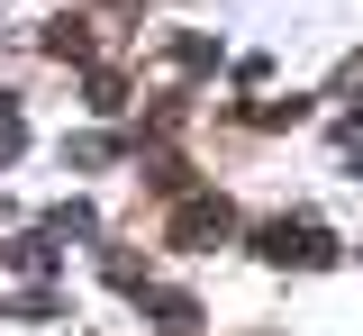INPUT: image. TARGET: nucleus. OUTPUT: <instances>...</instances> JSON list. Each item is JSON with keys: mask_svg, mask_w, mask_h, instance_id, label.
Listing matches in <instances>:
<instances>
[{"mask_svg": "<svg viewBox=\"0 0 363 336\" xmlns=\"http://www.w3.org/2000/svg\"><path fill=\"white\" fill-rule=\"evenodd\" d=\"M255 254L281 264V273H327L336 264V237L318 218H272V228H255Z\"/></svg>", "mask_w": 363, "mask_h": 336, "instance_id": "1", "label": "nucleus"}, {"mask_svg": "<svg viewBox=\"0 0 363 336\" xmlns=\"http://www.w3.org/2000/svg\"><path fill=\"white\" fill-rule=\"evenodd\" d=\"M0 264H9V273H55V237H45V228H28V237L0 245Z\"/></svg>", "mask_w": 363, "mask_h": 336, "instance_id": "4", "label": "nucleus"}, {"mask_svg": "<svg viewBox=\"0 0 363 336\" xmlns=\"http://www.w3.org/2000/svg\"><path fill=\"white\" fill-rule=\"evenodd\" d=\"M136 300H145V318H155L164 336H191V327H200V300H191V291H136Z\"/></svg>", "mask_w": 363, "mask_h": 336, "instance_id": "3", "label": "nucleus"}, {"mask_svg": "<svg viewBox=\"0 0 363 336\" xmlns=\"http://www.w3.org/2000/svg\"><path fill=\"white\" fill-rule=\"evenodd\" d=\"M91 109H100V118L128 109V82H118V73H91Z\"/></svg>", "mask_w": 363, "mask_h": 336, "instance_id": "8", "label": "nucleus"}, {"mask_svg": "<svg viewBox=\"0 0 363 336\" xmlns=\"http://www.w3.org/2000/svg\"><path fill=\"white\" fill-rule=\"evenodd\" d=\"M64 155H73V164L91 173V164H109V155H118V137H82V145H64Z\"/></svg>", "mask_w": 363, "mask_h": 336, "instance_id": "11", "label": "nucleus"}, {"mask_svg": "<svg viewBox=\"0 0 363 336\" xmlns=\"http://www.w3.org/2000/svg\"><path fill=\"white\" fill-rule=\"evenodd\" d=\"M9 318H28V327H37V318H55V291H18V300H9Z\"/></svg>", "mask_w": 363, "mask_h": 336, "instance_id": "10", "label": "nucleus"}, {"mask_svg": "<svg viewBox=\"0 0 363 336\" xmlns=\"http://www.w3.org/2000/svg\"><path fill=\"white\" fill-rule=\"evenodd\" d=\"M37 46H45V55H64V64H82V55H91V28H82V18H45Z\"/></svg>", "mask_w": 363, "mask_h": 336, "instance_id": "5", "label": "nucleus"}, {"mask_svg": "<svg viewBox=\"0 0 363 336\" xmlns=\"http://www.w3.org/2000/svg\"><path fill=\"white\" fill-rule=\"evenodd\" d=\"M227 228H236L227 191H182V209H173V228H164V237H173V245H209V237H227Z\"/></svg>", "mask_w": 363, "mask_h": 336, "instance_id": "2", "label": "nucleus"}, {"mask_svg": "<svg viewBox=\"0 0 363 336\" xmlns=\"http://www.w3.org/2000/svg\"><path fill=\"white\" fill-rule=\"evenodd\" d=\"M336 91H363V55H345V64H336Z\"/></svg>", "mask_w": 363, "mask_h": 336, "instance_id": "12", "label": "nucleus"}, {"mask_svg": "<svg viewBox=\"0 0 363 336\" xmlns=\"http://www.w3.org/2000/svg\"><path fill=\"white\" fill-rule=\"evenodd\" d=\"M45 237H100L91 200H55V209H45Z\"/></svg>", "mask_w": 363, "mask_h": 336, "instance_id": "6", "label": "nucleus"}, {"mask_svg": "<svg viewBox=\"0 0 363 336\" xmlns=\"http://www.w3.org/2000/svg\"><path fill=\"white\" fill-rule=\"evenodd\" d=\"M300 118H309V100L291 91V100H264V109H255V128H300Z\"/></svg>", "mask_w": 363, "mask_h": 336, "instance_id": "7", "label": "nucleus"}, {"mask_svg": "<svg viewBox=\"0 0 363 336\" xmlns=\"http://www.w3.org/2000/svg\"><path fill=\"white\" fill-rule=\"evenodd\" d=\"M145 182H155V191H191V164H173V155H164V164H145Z\"/></svg>", "mask_w": 363, "mask_h": 336, "instance_id": "9", "label": "nucleus"}, {"mask_svg": "<svg viewBox=\"0 0 363 336\" xmlns=\"http://www.w3.org/2000/svg\"><path fill=\"white\" fill-rule=\"evenodd\" d=\"M354 173H363V145H354Z\"/></svg>", "mask_w": 363, "mask_h": 336, "instance_id": "13", "label": "nucleus"}]
</instances>
